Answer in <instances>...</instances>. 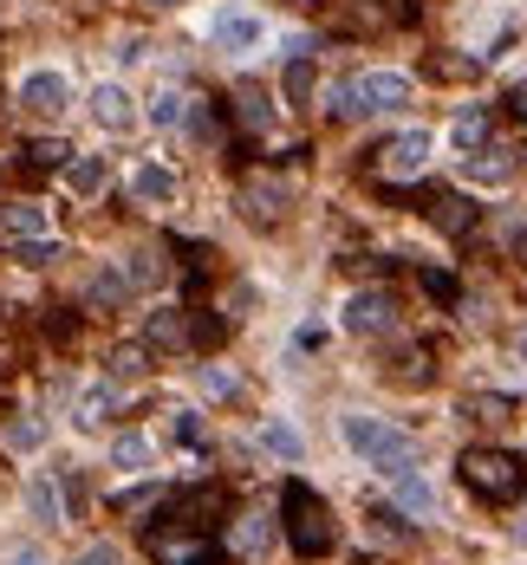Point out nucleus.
Segmentation results:
<instances>
[{"label": "nucleus", "instance_id": "nucleus-1", "mask_svg": "<svg viewBox=\"0 0 527 565\" xmlns=\"http://www.w3.org/2000/svg\"><path fill=\"white\" fill-rule=\"evenodd\" d=\"M345 448H359L377 475H417V442L404 429H391L384 417H345Z\"/></svg>", "mask_w": 527, "mask_h": 565}, {"label": "nucleus", "instance_id": "nucleus-2", "mask_svg": "<svg viewBox=\"0 0 527 565\" xmlns=\"http://www.w3.org/2000/svg\"><path fill=\"white\" fill-rule=\"evenodd\" d=\"M281 513H287V540H294V553L300 560H326L332 553V513H326V500L312 495L306 481H287V495H281Z\"/></svg>", "mask_w": 527, "mask_h": 565}, {"label": "nucleus", "instance_id": "nucleus-3", "mask_svg": "<svg viewBox=\"0 0 527 565\" xmlns=\"http://www.w3.org/2000/svg\"><path fill=\"white\" fill-rule=\"evenodd\" d=\"M455 475H462L469 495H482V500H521L527 495V468H521V455H508V448H469Z\"/></svg>", "mask_w": 527, "mask_h": 565}, {"label": "nucleus", "instance_id": "nucleus-4", "mask_svg": "<svg viewBox=\"0 0 527 565\" xmlns=\"http://www.w3.org/2000/svg\"><path fill=\"white\" fill-rule=\"evenodd\" d=\"M430 131H397V137H384L372 149V176L384 182H410V176H424V163H430Z\"/></svg>", "mask_w": 527, "mask_h": 565}, {"label": "nucleus", "instance_id": "nucleus-5", "mask_svg": "<svg viewBox=\"0 0 527 565\" xmlns=\"http://www.w3.org/2000/svg\"><path fill=\"white\" fill-rule=\"evenodd\" d=\"M66 104H73V78H66V71H26V78H20V111H33V118H66Z\"/></svg>", "mask_w": 527, "mask_h": 565}, {"label": "nucleus", "instance_id": "nucleus-6", "mask_svg": "<svg viewBox=\"0 0 527 565\" xmlns=\"http://www.w3.org/2000/svg\"><path fill=\"white\" fill-rule=\"evenodd\" d=\"M287 202H294V189H287L281 176H248V182H241V214H248L254 228H274V221L287 214Z\"/></svg>", "mask_w": 527, "mask_h": 565}, {"label": "nucleus", "instance_id": "nucleus-7", "mask_svg": "<svg viewBox=\"0 0 527 565\" xmlns=\"http://www.w3.org/2000/svg\"><path fill=\"white\" fill-rule=\"evenodd\" d=\"M391 325H397V299H391V292L365 286V292H352V299H345V332L377 339V332H391Z\"/></svg>", "mask_w": 527, "mask_h": 565}, {"label": "nucleus", "instance_id": "nucleus-8", "mask_svg": "<svg viewBox=\"0 0 527 565\" xmlns=\"http://www.w3.org/2000/svg\"><path fill=\"white\" fill-rule=\"evenodd\" d=\"M91 118H98L105 131H131V124H138V104H131L124 85H98V91H91Z\"/></svg>", "mask_w": 527, "mask_h": 565}, {"label": "nucleus", "instance_id": "nucleus-9", "mask_svg": "<svg viewBox=\"0 0 527 565\" xmlns=\"http://www.w3.org/2000/svg\"><path fill=\"white\" fill-rule=\"evenodd\" d=\"M326 118H332V124H365V118H372L359 78H332V85H326Z\"/></svg>", "mask_w": 527, "mask_h": 565}, {"label": "nucleus", "instance_id": "nucleus-10", "mask_svg": "<svg viewBox=\"0 0 527 565\" xmlns=\"http://www.w3.org/2000/svg\"><path fill=\"white\" fill-rule=\"evenodd\" d=\"M144 345H151V352H189V345H196V325H189L183 312H151Z\"/></svg>", "mask_w": 527, "mask_h": 565}, {"label": "nucleus", "instance_id": "nucleus-11", "mask_svg": "<svg viewBox=\"0 0 527 565\" xmlns=\"http://www.w3.org/2000/svg\"><path fill=\"white\" fill-rule=\"evenodd\" d=\"M359 91H365V104H372V111H397V104H410V78H404V71H365V78H359Z\"/></svg>", "mask_w": 527, "mask_h": 565}, {"label": "nucleus", "instance_id": "nucleus-12", "mask_svg": "<svg viewBox=\"0 0 527 565\" xmlns=\"http://www.w3.org/2000/svg\"><path fill=\"white\" fill-rule=\"evenodd\" d=\"M131 292H138V286L124 280V267H98V274H91V286H85V299H91L98 312H118V306H131Z\"/></svg>", "mask_w": 527, "mask_h": 565}, {"label": "nucleus", "instance_id": "nucleus-13", "mask_svg": "<svg viewBox=\"0 0 527 565\" xmlns=\"http://www.w3.org/2000/svg\"><path fill=\"white\" fill-rule=\"evenodd\" d=\"M131 196H138V202H151V209L176 202V169H163V163H138V176H131Z\"/></svg>", "mask_w": 527, "mask_h": 565}, {"label": "nucleus", "instance_id": "nucleus-14", "mask_svg": "<svg viewBox=\"0 0 527 565\" xmlns=\"http://www.w3.org/2000/svg\"><path fill=\"white\" fill-rule=\"evenodd\" d=\"M0 234H7L13 247H20V241H40V234H46V209H40V202H7V209H0Z\"/></svg>", "mask_w": 527, "mask_h": 565}, {"label": "nucleus", "instance_id": "nucleus-15", "mask_svg": "<svg viewBox=\"0 0 527 565\" xmlns=\"http://www.w3.org/2000/svg\"><path fill=\"white\" fill-rule=\"evenodd\" d=\"M397 20V7L391 0H345V33H359V40H372Z\"/></svg>", "mask_w": 527, "mask_h": 565}, {"label": "nucleus", "instance_id": "nucleus-16", "mask_svg": "<svg viewBox=\"0 0 527 565\" xmlns=\"http://www.w3.org/2000/svg\"><path fill=\"white\" fill-rule=\"evenodd\" d=\"M424 209H430V221H437L443 234H469V228H475V209H469V196H450V189H437Z\"/></svg>", "mask_w": 527, "mask_h": 565}, {"label": "nucleus", "instance_id": "nucleus-17", "mask_svg": "<svg viewBox=\"0 0 527 565\" xmlns=\"http://www.w3.org/2000/svg\"><path fill=\"white\" fill-rule=\"evenodd\" d=\"M26 507H33V520H40L46 533H53V527H66V495H59V481H46V475H40V481L26 488Z\"/></svg>", "mask_w": 527, "mask_h": 565}, {"label": "nucleus", "instance_id": "nucleus-18", "mask_svg": "<svg viewBox=\"0 0 527 565\" xmlns=\"http://www.w3.org/2000/svg\"><path fill=\"white\" fill-rule=\"evenodd\" d=\"M234 118H241V131H254V137H261V131L274 124V104H267V91H261V85H241V91H234Z\"/></svg>", "mask_w": 527, "mask_h": 565}, {"label": "nucleus", "instance_id": "nucleus-19", "mask_svg": "<svg viewBox=\"0 0 527 565\" xmlns=\"http://www.w3.org/2000/svg\"><path fill=\"white\" fill-rule=\"evenodd\" d=\"M105 182H111L105 156H73V163H66V189H73V196H85V202H91V196H98Z\"/></svg>", "mask_w": 527, "mask_h": 565}, {"label": "nucleus", "instance_id": "nucleus-20", "mask_svg": "<svg viewBox=\"0 0 527 565\" xmlns=\"http://www.w3.org/2000/svg\"><path fill=\"white\" fill-rule=\"evenodd\" d=\"M216 40H222L228 53H248V46H261V20L254 13H222L216 20Z\"/></svg>", "mask_w": 527, "mask_h": 565}, {"label": "nucleus", "instance_id": "nucleus-21", "mask_svg": "<svg viewBox=\"0 0 527 565\" xmlns=\"http://www.w3.org/2000/svg\"><path fill=\"white\" fill-rule=\"evenodd\" d=\"M450 143H455V149H469V156H475V149L488 143V111H482V104H469V111H455V124H450Z\"/></svg>", "mask_w": 527, "mask_h": 565}, {"label": "nucleus", "instance_id": "nucleus-22", "mask_svg": "<svg viewBox=\"0 0 527 565\" xmlns=\"http://www.w3.org/2000/svg\"><path fill=\"white\" fill-rule=\"evenodd\" d=\"M111 507H118L124 520H151L156 507H169V488H156V481H151V488H124Z\"/></svg>", "mask_w": 527, "mask_h": 565}, {"label": "nucleus", "instance_id": "nucleus-23", "mask_svg": "<svg viewBox=\"0 0 527 565\" xmlns=\"http://www.w3.org/2000/svg\"><path fill=\"white\" fill-rule=\"evenodd\" d=\"M20 163H26V169H66V163H73V143H59V137H33L26 149H20Z\"/></svg>", "mask_w": 527, "mask_h": 565}, {"label": "nucleus", "instance_id": "nucleus-24", "mask_svg": "<svg viewBox=\"0 0 527 565\" xmlns=\"http://www.w3.org/2000/svg\"><path fill=\"white\" fill-rule=\"evenodd\" d=\"M234 546H241V553H267V546H274V520H267V513H241V520H234Z\"/></svg>", "mask_w": 527, "mask_h": 565}, {"label": "nucleus", "instance_id": "nucleus-25", "mask_svg": "<svg viewBox=\"0 0 527 565\" xmlns=\"http://www.w3.org/2000/svg\"><path fill=\"white\" fill-rule=\"evenodd\" d=\"M151 124L156 131H183V124H189V98H183V91H156L151 98Z\"/></svg>", "mask_w": 527, "mask_h": 565}, {"label": "nucleus", "instance_id": "nucleus-26", "mask_svg": "<svg viewBox=\"0 0 527 565\" xmlns=\"http://www.w3.org/2000/svg\"><path fill=\"white\" fill-rule=\"evenodd\" d=\"M261 448H267V455H281V462H300V455H306L300 429H287V423H261Z\"/></svg>", "mask_w": 527, "mask_h": 565}, {"label": "nucleus", "instance_id": "nucleus-27", "mask_svg": "<svg viewBox=\"0 0 527 565\" xmlns=\"http://www.w3.org/2000/svg\"><path fill=\"white\" fill-rule=\"evenodd\" d=\"M111 403H118V397H111V384L85 390V397H78V429H105V423H111Z\"/></svg>", "mask_w": 527, "mask_h": 565}, {"label": "nucleus", "instance_id": "nucleus-28", "mask_svg": "<svg viewBox=\"0 0 527 565\" xmlns=\"http://www.w3.org/2000/svg\"><path fill=\"white\" fill-rule=\"evenodd\" d=\"M397 507L424 520V513H437V495L424 488V475H397Z\"/></svg>", "mask_w": 527, "mask_h": 565}, {"label": "nucleus", "instance_id": "nucleus-29", "mask_svg": "<svg viewBox=\"0 0 527 565\" xmlns=\"http://www.w3.org/2000/svg\"><path fill=\"white\" fill-rule=\"evenodd\" d=\"M281 91H287V104H306V98H312V59H287Z\"/></svg>", "mask_w": 527, "mask_h": 565}, {"label": "nucleus", "instance_id": "nucleus-30", "mask_svg": "<svg viewBox=\"0 0 527 565\" xmlns=\"http://www.w3.org/2000/svg\"><path fill=\"white\" fill-rule=\"evenodd\" d=\"M111 462H118V468H144V462H151V442H144V435H131V429H124V435H118V442H111Z\"/></svg>", "mask_w": 527, "mask_h": 565}, {"label": "nucleus", "instance_id": "nucleus-31", "mask_svg": "<svg viewBox=\"0 0 527 565\" xmlns=\"http://www.w3.org/2000/svg\"><path fill=\"white\" fill-rule=\"evenodd\" d=\"M151 370V345H118L111 352V377H144Z\"/></svg>", "mask_w": 527, "mask_h": 565}, {"label": "nucleus", "instance_id": "nucleus-32", "mask_svg": "<svg viewBox=\"0 0 527 565\" xmlns=\"http://www.w3.org/2000/svg\"><path fill=\"white\" fill-rule=\"evenodd\" d=\"M202 390H209V397H241V377H234V370H222V364H202Z\"/></svg>", "mask_w": 527, "mask_h": 565}, {"label": "nucleus", "instance_id": "nucleus-33", "mask_svg": "<svg viewBox=\"0 0 527 565\" xmlns=\"http://www.w3.org/2000/svg\"><path fill=\"white\" fill-rule=\"evenodd\" d=\"M13 254H20L26 267H53V261H59V241H53V234H40V241H20Z\"/></svg>", "mask_w": 527, "mask_h": 565}, {"label": "nucleus", "instance_id": "nucleus-34", "mask_svg": "<svg viewBox=\"0 0 527 565\" xmlns=\"http://www.w3.org/2000/svg\"><path fill=\"white\" fill-rule=\"evenodd\" d=\"M508 410H515V397H475V403H469L475 423H508Z\"/></svg>", "mask_w": 527, "mask_h": 565}, {"label": "nucleus", "instance_id": "nucleus-35", "mask_svg": "<svg viewBox=\"0 0 527 565\" xmlns=\"http://www.w3.org/2000/svg\"><path fill=\"white\" fill-rule=\"evenodd\" d=\"M124 280H131V286H156V280H163L156 254H131V261H124Z\"/></svg>", "mask_w": 527, "mask_h": 565}, {"label": "nucleus", "instance_id": "nucleus-36", "mask_svg": "<svg viewBox=\"0 0 527 565\" xmlns=\"http://www.w3.org/2000/svg\"><path fill=\"white\" fill-rule=\"evenodd\" d=\"M7 442H13V448H40V442H46V423H13Z\"/></svg>", "mask_w": 527, "mask_h": 565}, {"label": "nucleus", "instance_id": "nucleus-37", "mask_svg": "<svg viewBox=\"0 0 527 565\" xmlns=\"http://www.w3.org/2000/svg\"><path fill=\"white\" fill-rule=\"evenodd\" d=\"M430 71H437V78H475L469 59H430Z\"/></svg>", "mask_w": 527, "mask_h": 565}, {"label": "nucleus", "instance_id": "nucleus-38", "mask_svg": "<svg viewBox=\"0 0 527 565\" xmlns=\"http://www.w3.org/2000/svg\"><path fill=\"white\" fill-rule=\"evenodd\" d=\"M78 565H118V546H105V540H98V546H85V553H78Z\"/></svg>", "mask_w": 527, "mask_h": 565}, {"label": "nucleus", "instance_id": "nucleus-39", "mask_svg": "<svg viewBox=\"0 0 527 565\" xmlns=\"http://www.w3.org/2000/svg\"><path fill=\"white\" fill-rule=\"evenodd\" d=\"M176 435H183V442H202V417H196V410H183V417H176Z\"/></svg>", "mask_w": 527, "mask_h": 565}, {"label": "nucleus", "instance_id": "nucleus-40", "mask_svg": "<svg viewBox=\"0 0 527 565\" xmlns=\"http://www.w3.org/2000/svg\"><path fill=\"white\" fill-rule=\"evenodd\" d=\"M424 286H430V292H437V299H455V280H450V274H437V267H430V274H424Z\"/></svg>", "mask_w": 527, "mask_h": 565}, {"label": "nucleus", "instance_id": "nucleus-41", "mask_svg": "<svg viewBox=\"0 0 527 565\" xmlns=\"http://www.w3.org/2000/svg\"><path fill=\"white\" fill-rule=\"evenodd\" d=\"M508 111H515V118H527V78L515 85V91H508Z\"/></svg>", "mask_w": 527, "mask_h": 565}, {"label": "nucleus", "instance_id": "nucleus-42", "mask_svg": "<svg viewBox=\"0 0 527 565\" xmlns=\"http://www.w3.org/2000/svg\"><path fill=\"white\" fill-rule=\"evenodd\" d=\"M189 565H234V560H228V553H209V546H202V553H196Z\"/></svg>", "mask_w": 527, "mask_h": 565}, {"label": "nucleus", "instance_id": "nucleus-43", "mask_svg": "<svg viewBox=\"0 0 527 565\" xmlns=\"http://www.w3.org/2000/svg\"><path fill=\"white\" fill-rule=\"evenodd\" d=\"M7 565H46V560H40L33 546H20V553H13V560H7Z\"/></svg>", "mask_w": 527, "mask_h": 565}, {"label": "nucleus", "instance_id": "nucleus-44", "mask_svg": "<svg viewBox=\"0 0 527 565\" xmlns=\"http://www.w3.org/2000/svg\"><path fill=\"white\" fill-rule=\"evenodd\" d=\"M151 7H176V0H151Z\"/></svg>", "mask_w": 527, "mask_h": 565}, {"label": "nucleus", "instance_id": "nucleus-45", "mask_svg": "<svg viewBox=\"0 0 527 565\" xmlns=\"http://www.w3.org/2000/svg\"><path fill=\"white\" fill-rule=\"evenodd\" d=\"M521 357H527V339H521Z\"/></svg>", "mask_w": 527, "mask_h": 565}, {"label": "nucleus", "instance_id": "nucleus-46", "mask_svg": "<svg viewBox=\"0 0 527 565\" xmlns=\"http://www.w3.org/2000/svg\"><path fill=\"white\" fill-rule=\"evenodd\" d=\"M300 7H306V0H300Z\"/></svg>", "mask_w": 527, "mask_h": 565}]
</instances>
